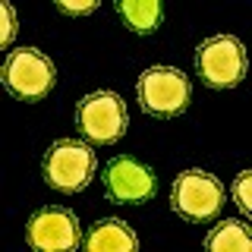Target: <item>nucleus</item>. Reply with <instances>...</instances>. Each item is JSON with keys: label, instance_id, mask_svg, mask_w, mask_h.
Wrapping results in <instances>:
<instances>
[{"label": "nucleus", "instance_id": "9", "mask_svg": "<svg viewBox=\"0 0 252 252\" xmlns=\"http://www.w3.org/2000/svg\"><path fill=\"white\" fill-rule=\"evenodd\" d=\"M82 246L89 252H132V249H139V236L126 220L107 218L92 227L89 236L82 240Z\"/></svg>", "mask_w": 252, "mask_h": 252}, {"label": "nucleus", "instance_id": "1", "mask_svg": "<svg viewBox=\"0 0 252 252\" xmlns=\"http://www.w3.org/2000/svg\"><path fill=\"white\" fill-rule=\"evenodd\" d=\"M0 79H3L6 92L16 94V98L41 101L57 82V69H54L51 57L41 54L38 47H19V51L6 54Z\"/></svg>", "mask_w": 252, "mask_h": 252}, {"label": "nucleus", "instance_id": "5", "mask_svg": "<svg viewBox=\"0 0 252 252\" xmlns=\"http://www.w3.org/2000/svg\"><path fill=\"white\" fill-rule=\"evenodd\" d=\"M76 126L89 142H101L110 145L126 132L129 117H126V104L117 92H92L79 101L76 107Z\"/></svg>", "mask_w": 252, "mask_h": 252}, {"label": "nucleus", "instance_id": "14", "mask_svg": "<svg viewBox=\"0 0 252 252\" xmlns=\"http://www.w3.org/2000/svg\"><path fill=\"white\" fill-rule=\"evenodd\" d=\"M57 6H60L63 13H69V16H85V13H92L98 3H94V0H85V3H69V0H60Z\"/></svg>", "mask_w": 252, "mask_h": 252}, {"label": "nucleus", "instance_id": "6", "mask_svg": "<svg viewBox=\"0 0 252 252\" xmlns=\"http://www.w3.org/2000/svg\"><path fill=\"white\" fill-rule=\"evenodd\" d=\"M195 69L211 89H230L246 76V47L233 35H215L199 44Z\"/></svg>", "mask_w": 252, "mask_h": 252}, {"label": "nucleus", "instance_id": "4", "mask_svg": "<svg viewBox=\"0 0 252 252\" xmlns=\"http://www.w3.org/2000/svg\"><path fill=\"white\" fill-rule=\"evenodd\" d=\"M189 79L173 66H152L139 76L136 94L145 114L152 117H177L189 104Z\"/></svg>", "mask_w": 252, "mask_h": 252}, {"label": "nucleus", "instance_id": "10", "mask_svg": "<svg viewBox=\"0 0 252 252\" xmlns=\"http://www.w3.org/2000/svg\"><path fill=\"white\" fill-rule=\"evenodd\" d=\"M117 13L126 19V26L132 32H139V35H148V32H155L161 26V3L158 0H120L117 3Z\"/></svg>", "mask_w": 252, "mask_h": 252}, {"label": "nucleus", "instance_id": "11", "mask_svg": "<svg viewBox=\"0 0 252 252\" xmlns=\"http://www.w3.org/2000/svg\"><path fill=\"white\" fill-rule=\"evenodd\" d=\"M205 246L211 252H246L252 246V236L243 220H220L218 227H211V233L205 236Z\"/></svg>", "mask_w": 252, "mask_h": 252}, {"label": "nucleus", "instance_id": "7", "mask_svg": "<svg viewBox=\"0 0 252 252\" xmlns=\"http://www.w3.org/2000/svg\"><path fill=\"white\" fill-rule=\"evenodd\" d=\"M155 170L145 167L136 158H114L104 167V189L114 202L123 205H142L155 195Z\"/></svg>", "mask_w": 252, "mask_h": 252}, {"label": "nucleus", "instance_id": "13", "mask_svg": "<svg viewBox=\"0 0 252 252\" xmlns=\"http://www.w3.org/2000/svg\"><path fill=\"white\" fill-rule=\"evenodd\" d=\"M0 13H3V32H0V44H10L13 32H16V13L10 3H0Z\"/></svg>", "mask_w": 252, "mask_h": 252}, {"label": "nucleus", "instance_id": "12", "mask_svg": "<svg viewBox=\"0 0 252 252\" xmlns=\"http://www.w3.org/2000/svg\"><path fill=\"white\" fill-rule=\"evenodd\" d=\"M249 183H252V173H249V170H243L240 177L233 180V189H230L243 215H252V195H249Z\"/></svg>", "mask_w": 252, "mask_h": 252}, {"label": "nucleus", "instance_id": "8", "mask_svg": "<svg viewBox=\"0 0 252 252\" xmlns=\"http://www.w3.org/2000/svg\"><path fill=\"white\" fill-rule=\"evenodd\" d=\"M29 243L35 249H44V252L76 249L82 243V236H79V218L69 208L47 205V208L35 211L29 220Z\"/></svg>", "mask_w": 252, "mask_h": 252}, {"label": "nucleus", "instance_id": "2", "mask_svg": "<svg viewBox=\"0 0 252 252\" xmlns=\"http://www.w3.org/2000/svg\"><path fill=\"white\" fill-rule=\"evenodd\" d=\"M94 152L79 139H57L44 155V183L60 192H79L94 177Z\"/></svg>", "mask_w": 252, "mask_h": 252}, {"label": "nucleus", "instance_id": "3", "mask_svg": "<svg viewBox=\"0 0 252 252\" xmlns=\"http://www.w3.org/2000/svg\"><path fill=\"white\" fill-rule=\"evenodd\" d=\"M224 205V183L208 170H183L173 183L170 208L189 224H205Z\"/></svg>", "mask_w": 252, "mask_h": 252}]
</instances>
